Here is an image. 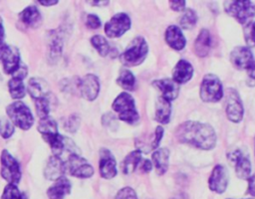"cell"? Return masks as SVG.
Segmentation results:
<instances>
[{"label":"cell","instance_id":"6da1fadb","mask_svg":"<svg viewBox=\"0 0 255 199\" xmlns=\"http://www.w3.org/2000/svg\"><path fill=\"white\" fill-rule=\"evenodd\" d=\"M175 136L179 142L202 150L212 149L216 144V133L213 127L199 121H184L176 128Z\"/></svg>","mask_w":255,"mask_h":199},{"label":"cell","instance_id":"7a4b0ae2","mask_svg":"<svg viewBox=\"0 0 255 199\" xmlns=\"http://www.w3.org/2000/svg\"><path fill=\"white\" fill-rule=\"evenodd\" d=\"M38 131L50 145L54 155L59 156L64 149V137L58 132L57 122L50 116L41 118L38 124Z\"/></svg>","mask_w":255,"mask_h":199},{"label":"cell","instance_id":"3957f363","mask_svg":"<svg viewBox=\"0 0 255 199\" xmlns=\"http://www.w3.org/2000/svg\"><path fill=\"white\" fill-rule=\"evenodd\" d=\"M148 53V45L141 36L135 37L120 56V61L124 66L135 67L140 65Z\"/></svg>","mask_w":255,"mask_h":199},{"label":"cell","instance_id":"277c9868","mask_svg":"<svg viewBox=\"0 0 255 199\" xmlns=\"http://www.w3.org/2000/svg\"><path fill=\"white\" fill-rule=\"evenodd\" d=\"M113 109L118 112L119 118L129 124H134L139 120V114L135 108L133 98L127 92L121 93L114 100Z\"/></svg>","mask_w":255,"mask_h":199},{"label":"cell","instance_id":"5b68a950","mask_svg":"<svg viewBox=\"0 0 255 199\" xmlns=\"http://www.w3.org/2000/svg\"><path fill=\"white\" fill-rule=\"evenodd\" d=\"M9 120L19 128L28 130L34 123V116L30 108L22 101H15L6 107Z\"/></svg>","mask_w":255,"mask_h":199},{"label":"cell","instance_id":"8992f818","mask_svg":"<svg viewBox=\"0 0 255 199\" xmlns=\"http://www.w3.org/2000/svg\"><path fill=\"white\" fill-rule=\"evenodd\" d=\"M224 8L230 16L245 26L250 24L255 16V4L248 0L226 1L224 2Z\"/></svg>","mask_w":255,"mask_h":199},{"label":"cell","instance_id":"52a82bcc","mask_svg":"<svg viewBox=\"0 0 255 199\" xmlns=\"http://www.w3.org/2000/svg\"><path fill=\"white\" fill-rule=\"evenodd\" d=\"M200 98L205 102H216L223 97V88L219 78L213 74L203 77L200 85Z\"/></svg>","mask_w":255,"mask_h":199},{"label":"cell","instance_id":"ba28073f","mask_svg":"<svg viewBox=\"0 0 255 199\" xmlns=\"http://www.w3.org/2000/svg\"><path fill=\"white\" fill-rule=\"evenodd\" d=\"M1 176L9 183L16 185L21 178V170L17 160L7 151L3 150L0 157Z\"/></svg>","mask_w":255,"mask_h":199},{"label":"cell","instance_id":"9c48e42d","mask_svg":"<svg viewBox=\"0 0 255 199\" xmlns=\"http://www.w3.org/2000/svg\"><path fill=\"white\" fill-rule=\"evenodd\" d=\"M131 26L130 18L126 13L114 15L105 25V33L109 38H119L124 35Z\"/></svg>","mask_w":255,"mask_h":199},{"label":"cell","instance_id":"30bf717a","mask_svg":"<svg viewBox=\"0 0 255 199\" xmlns=\"http://www.w3.org/2000/svg\"><path fill=\"white\" fill-rule=\"evenodd\" d=\"M0 61L7 75H14L20 67V54L17 48L5 43L0 44Z\"/></svg>","mask_w":255,"mask_h":199},{"label":"cell","instance_id":"8fae6325","mask_svg":"<svg viewBox=\"0 0 255 199\" xmlns=\"http://www.w3.org/2000/svg\"><path fill=\"white\" fill-rule=\"evenodd\" d=\"M66 168L72 176L78 178H90L94 174L93 166L83 157L76 153H72L69 156Z\"/></svg>","mask_w":255,"mask_h":199},{"label":"cell","instance_id":"7c38bea8","mask_svg":"<svg viewBox=\"0 0 255 199\" xmlns=\"http://www.w3.org/2000/svg\"><path fill=\"white\" fill-rule=\"evenodd\" d=\"M225 109L228 119L232 122H239L243 118L244 107L238 93L233 89H229L227 92Z\"/></svg>","mask_w":255,"mask_h":199},{"label":"cell","instance_id":"4fadbf2b","mask_svg":"<svg viewBox=\"0 0 255 199\" xmlns=\"http://www.w3.org/2000/svg\"><path fill=\"white\" fill-rule=\"evenodd\" d=\"M81 96L87 100H94L100 92V82L97 76L88 74L84 76L78 84Z\"/></svg>","mask_w":255,"mask_h":199},{"label":"cell","instance_id":"5bb4252c","mask_svg":"<svg viewBox=\"0 0 255 199\" xmlns=\"http://www.w3.org/2000/svg\"><path fill=\"white\" fill-rule=\"evenodd\" d=\"M208 186L211 191L218 194H222L226 190L228 186V172L223 165L218 164L213 168L208 179Z\"/></svg>","mask_w":255,"mask_h":199},{"label":"cell","instance_id":"9a60e30c","mask_svg":"<svg viewBox=\"0 0 255 199\" xmlns=\"http://www.w3.org/2000/svg\"><path fill=\"white\" fill-rule=\"evenodd\" d=\"M232 65L239 70H248L254 62L253 54L247 47L239 46L232 50L230 54Z\"/></svg>","mask_w":255,"mask_h":199},{"label":"cell","instance_id":"2e32d148","mask_svg":"<svg viewBox=\"0 0 255 199\" xmlns=\"http://www.w3.org/2000/svg\"><path fill=\"white\" fill-rule=\"evenodd\" d=\"M100 174L103 178L111 179L117 175V162L112 152L106 148L100 152Z\"/></svg>","mask_w":255,"mask_h":199},{"label":"cell","instance_id":"e0dca14e","mask_svg":"<svg viewBox=\"0 0 255 199\" xmlns=\"http://www.w3.org/2000/svg\"><path fill=\"white\" fill-rule=\"evenodd\" d=\"M230 161L234 163L236 175L241 179H248L251 176V162L248 157L243 155L239 150L228 154Z\"/></svg>","mask_w":255,"mask_h":199},{"label":"cell","instance_id":"ac0fdd59","mask_svg":"<svg viewBox=\"0 0 255 199\" xmlns=\"http://www.w3.org/2000/svg\"><path fill=\"white\" fill-rule=\"evenodd\" d=\"M66 170V164L64 161L56 155H53L47 161L46 167L44 169V175L49 180H57L64 176Z\"/></svg>","mask_w":255,"mask_h":199},{"label":"cell","instance_id":"d6986e66","mask_svg":"<svg viewBox=\"0 0 255 199\" xmlns=\"http://www.w3.org/2000/svg\"><path fill=\"white\" fill-rule=\"evenodd\" d=\"M164 38L168 46L176 51H181L185 47V44H186L185 37L181 32L180 28L175 25H171L167 27Z\"/></svg>","mask_w":255,"mask_h":199},{"label":"cell","instance_id":"ffe728a7","mask_svg":"<svg viewBox=\"0 0 255 199\" xmlns=\"http://www.w3.org/2000/svg\"><path fill=\"white\" fill-rule=\"evenodd\" d=\"M152 85L157 88L161 92V96L163 99L171 101L175 100L179 94V87L173 80L163 79L156 80L152 83Z\"/></svg>","mask_w":255,"mask_h":199},{"label":"cell","instance_id":"44dd1931","mask_svg":"<svg viewBox=\"0 0 255 199\" xmlns=\"http://www.w3.org/2000/svg\"><path fill=\"white\" fill-rule=\"evenodd\" d=\"M193 76V68L189 62L186 60H179L173 71H172V80L176 84H185Z\"/></svg>","mask_w":255,"mask_h":199},{"label":"cell","instance_id":"7402d4cb","mask_svg":"<svg viewBox=\"0 0 255 199\" xmlns=\"http://www.w3.org/2000/svg\"><path fill=\"white\" fill-rule=\"evenodd\" d=\"M72 184L65 176L57 179L55 183L47 190V195L50 199H64L71 191Z\"/></svg>","mask_w":255,"mask_h":199},{"label":"cell","instance_id":"603a6c76","mask_svg":"<svg viewBox=\"0 0 255 199\" xmlns=\"http://www.w3.org/2000/svg\"><path fill=\"white\" fill-rule=\"evenodd\" d=\"M210 47H211V36L209 31L207 29L200 30L193 44L194 53L200 58L206 57L210 51Z\"/></svg>","mask_w":255,"mask_h":199},{"label":"cell","instance_id":"cb8c5ba5","mask_svg":"<svg viewBox=\"0 0 255 199\" xmlns=\"http://www.w3.org/2000/svg\"><path fill=\"white\" fill-rule=\"evenodd\" d=\"M152 160L157 174L163 175L167 171L169 164V150L165 147L154 150L152 153Z\"/></svg>","mask_w":255,"mask_h":199},{"label":"cell","instance_id":"d4e9b609","mask_svg":"<svg viewBox=\"0 0 255 199\" xmlns=\"http://www.w3.org/2000/svg\"><path fill=\"white\" fill-rule=\"evenodd\" d=\"M22 23L28 27L35 28L41 23V13L36 6L26 7L19 15Z\"/></svg>","mask_w":255,"mask_h":199},{"label":"cell","instance_id":"484cf974","mask_svg":"<svg viewBox=\"0 0 255 199\" xmlns=\"http://www.w3.org/2000/svg\"><path fill=\"white\" fill-rule=\"evenodd\" d=\"M170 114H171L170 101L163 99L162 97H159L156 100V103H155V119L158 122L165 124L169 121Z\"/></svg>","mask_w":255,"mask_h":199},{"label":"cell","instance_id":"4316f807","mask_svg":"<svg viewBox=\"0 0 255 199\" xmlns=\"http://www.w3.org/2000/svg\"><path fill=\"white\" fill-rule=\"evenodd\" d=\"M140 161H141V153L138 149L129 152L122 163L123 172L125 174L132 173L137 168Z\"/></svg>","mask_w":255,"mask_h":199},{"label":"cell","instance_id":"83f0119b","mask_svg":"<svg viewBox=\"0 0 255 199\" xmlns=\"http://www.w3.org/2000/svg\"><path fill=\"white\" fill-rule=\"evenodd\" d=\"M8 88H9V93H10V96L12 97V99L20 100L25 97L26 91H25L23 79L18 78V77H13L8 82Z\"/></svg>","mask_w":255,"mask_h":199},{"label":"cell","instance_id":"f1b7e54d","mask_svg":"<svg viewBox=\"0 0 255 199\" xmlns=\"http://www.w3.org/2000/svg\"><path fill=\"white\" fill-rule=\"evenodd\" d=\"M91 44L93 47L97 50V52L102 56V57H107L108 55H111L112 52L114 51L107 39L101 35H95L91 39Z\"/></svg>","mask_w":255,"mask_h":199},{"label":"cell","instance_id":"f546056e","mask_svg":"<svg viewBox=\"0 0 255 199\" xmlns=\"http://www.w3.org/2000/svg\"><path fill=\"white\" fill-rule=\"evenodd\" d=\"M117 83L124 90L132 91L134 90V86H135V78L130 71L122 70L120 73V76L118 77Z\"/></svg>","mask_w":255,"mask_h":199},{"label":"cell","instance_id":"4dcf8cb0","mask_svg":"<svg viewBox=\"0 0 255 199\" xmlns=\"http://www.w3.org/2000/svg\"><path fill=\"white\" fill-rule=\"evenodd\" d=\"M197 21V15L194 10L187 8L179 18V25L182 29L189 30L192 29Z\"/></svg>","mask_w":255,"mask_h":199},{"label":"cell","instance_id":"1f68e13d","mask_svg":"<svg viewBox=\"0 0 255 199\" xmlns=\"http://www.w3.org/2000/svg\"><path fill=\"white\" fill-rule=\"evenodd\" d=\"M28 92H29L31 98H33L35 100L47 97V94H46L40 80H38L36 78L31 79L29 81V83H28Z\"/></svg>","mask_w":255,"mask_h":199},{"label":"cell","instance_id":"d6a6232c","mask_svg":"<svg viewBox=\"0 0 255 199\" xmlns=\"http://www.w3.org/2000/svg\"><path fill=\"white\" fill-rule=\"evenodd\" d=\"M35 107H36V112L40 118H44L49 116V111H50V104L47 97L36 100H35Z\"/></svg>","mask_w":255,"mask_h":199},{"label":"cell","instance_id":"836d02e7","mask_svg":"<svg viewBox=\"0 0 255 199\" xmlns=\"http://www.w3.org/2000/svg\"><path fill=\"white\" fill-rule=\"evenodd\" d=\"M1 199H23V196L16 185L8 184L4 188Z\"/></svg>","mask_w":255,"mask_h":199},{"label":"cell","instance_id":"e575fe53","mask_svg":"<svg viewBox=\"0 0 255 199\" xmlns=\"http://www.w3.org/2000/svg\"><path fill=\"white\" fill-rule=\"evenodd\" d=\"M14 132V124L7 118H0V135L3 138H9Z\"/></svg>","mask_w":255,"mask_h":199},{"label":"cell","instance_id":"d590c367","mask_svg":"<svg viewBox=\"0 0 255 199\" xmlns=\"http://www.w3.org/2000/svg\"><path fill=\"white\" fill-rule=\"evenodd\" d=\"M115 199H138L135 191L130 187H124L117 193Z\"/></svg>","mask_w":255,"mask_h":199},{"label":"cell","instance_id":"8d00e7d4","mask_svg":"<svg viewBox=\"0 0 255 199\" xmlns=\"http://www.w3.org/2000/svg\"><path fill=\"white\" fill-rule=\"evenodd\" d=\"M245 33V40L248 44V46H254L255 45V22L253 24H248L245 26L244 29Z\"/></svg>","mask_w":255,"mask_h":199},{"label":"cell","instance_id":"74e56055","mask_svg":"<svg viewBox=\"0 0 255 199\" xmlns=\"http://www.w3.org/2000/svg\"><path fill=\"white\" fill-rule=\"evenodd\" d=\"M79 125H80V117H79L78 115H76V114L71 115V116L68 118V120L66 121V124H65L66 129H67L68 131H70V132L76 131V130L78 129Z\"/></svg>","mask_w":255,"mask_h":199},{"label":"cell","instance_id":"f35d334b","mask_svg":"<svg viewBox=\"0 0 255 199\" xmlns=\"http://www.w3.org/2000/svg\"><path fill=\"white\" fill-rule=\"evenodd\" d=\"M86 25L90 29H98L101 27V20L95 14H89L86 18Z\"/></svg>","mask_w":255,"mask_h":199},{"label":"cell","instance_id":"ab89813d","mask_svg":"<svg viewBox=\"0 0 255 199\" xmlns=\"http://www.w3.org/2000/svg\"><path fill=\"white\" fill-rule=\"evenodd\" d=\"M185 1L184 0H173L169 2V6L174 11H182L185 9Z\"/></svg>","mask_w":255,"mask_h":199},{"label":"cell","instance_id":"60d3db41","mask_svg":"<svg viewBox=\"0 0 255 199\" xmlns=\"http://www.w3.org/2000/svg\"><path fill=\"white\" fill-rule=\"evenodd\" d=\"M247 192L248 194H250L251 196L255 197V173L253 175H251L248 178V188H247Z\"/></svg>","mask_w":255,"mask_h":199},{"label":"cell","instance_id":"b9f144b4","mask_svg":"<svg viewBox=\"0 0 255 199\" xmlns=\"http://www.w3.org/2000/svg\"><path fill=\"white\" fill-rule=\"evenodd\" d=\"M151 168H152L151 162H150L149 160L145 159V160L143 161L142 165H141V169H142V171H143V172H145V173H147V172H149V171L151 170Z\"/></svg>","mask_w":255,"mask_h":199},{"label":"cell","instance_id":"7bdbcfd3","mask_svg":"<svg viewBox=\"0 0 255 199\" xmlns=\"http://www.w3.org/2000/svg\"><path fill=\"white\" fill-rule=\"evenodd\" d=\"M39 3L43 6H53L58 3L57 0H40Z\"/></svg>","mask_w":255,"mask_h":199},{"label":"cell","instance_id":"ee69618b","mask_svg":"<svg viewBox=\"0 0 255 199\" xmlns=\"http://www.w3.org/2000/svg\"><path fill=\"white\" fill-rule=\"evenodd\" d=\"M247 72H248V75H249V77L255 80V61L253 62V64L251 65V67H250V68L247 70Z\"/></svg>","mask_w":255,"mask_h":199},{"label":"cell","instance_id":"f6af8a7d","mask_svg":"<svg viewBox=\"0 0 255 199\" xmlns=\"http://www.w3.org/2000/svg\"><path fill=\"white\" fill-rule=\"evenodd\" d=\"M3 39H4V27H3L2 19L0 17V44L3 43Z\"/></svg>","mask_w":255,"mask_h":199},{"label":"cell","instance_id":"bcb514c9","mask_svg":"<svg viewBox=\"0 0 255 199\" xmlns=\"http://www.w3.org/2000/svg\"><path fill=\"white\" fill-rule=\"evenodd\" d=\"M90 4L95 6H105L109 4V1H93V2H90Z\"/></svg>","mask_w":255,"mask_h":199},{"label":"cell","instance_id":"7dc6e473","mask_svg":"<svg viewBox=\"0 0 255 199\" xmlns=\"http://www.w3.org/2000/svg\"><path fill=\"white\" fill-rule=\"evenodd\" d=\"M248 199H253V198H248Z\"/></svg>","mask_w":255,"mask_h":199},{"label":"cell","instance_id":"c3c4849f","mask_svg":"<svg viewBox=\"0 0 255 199\" xmlns=\"http://www.w3.org/2000/svg\"><path fill=\"white\" fill-rule=\"evenodd\" d=\"M172 199H173V198H172Z\"/></svg>","mask_w":255,"mask_h":199},{"label":"cell","instance_id":"681fc988","mask_svg":"<svg viewBox=\"0 0 255 199\" xmlns=\"http://www.w3.org/2000/svg\"><path fill=\"white\" fill-rule=\"evenodd\" d=\"M254 141H255V140H254Z\"/></svg>","mask_w":255,"mask_h":199}]
</instances>
